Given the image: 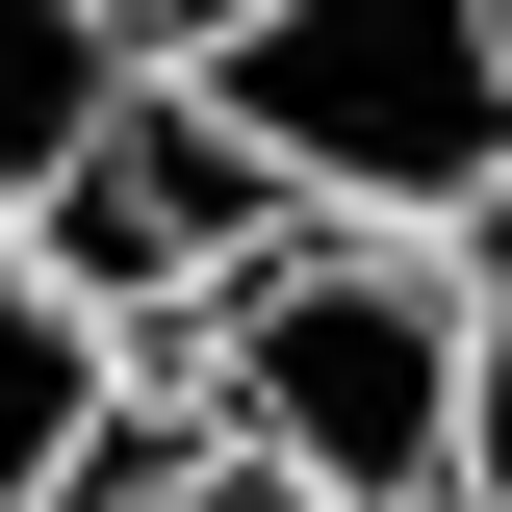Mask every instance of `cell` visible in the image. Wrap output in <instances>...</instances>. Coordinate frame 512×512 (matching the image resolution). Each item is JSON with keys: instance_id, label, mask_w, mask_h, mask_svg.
<instances>
[{"instance_id": "obj_1", "label": "cell", "mask_w": 512, "mask_h": 512, "mask_svg": "<svg viewBox=\"0 0 512 512\" xmlns=\"http://www.w3.org/2000/svg\"><path fill=\"white\" fill-rule=\"evenodd\" d=\"M205 461H256L282 512H461V256L436 231H256L180 308Z\"/></svg>"}, {"instance_id": "obj_2", "label": "cell", "mask_w": 512, "mask_h": 512, "mask_svg": "<svg viewBox=\"0 0 512 512\" xmlns=\"http://www.w3.org/2000/svg\"><path fill=\"white\" fill-rule=\"evenodd\" d=\"M154 52L308 231H436L461 256L512 205V0H205Z\"/></svg>"}, {"instance_id": "obj_3", "label": "cell", "mask_w": 512, "mask_h": 512, "mask_svg": "<svg viewBox=\"0 0 512 512\" xmlns=\"http://www.w3.org/2000/svg\"><path fill=\"white\" fill-rule=\"evenodd\" d=\"M256 231H308V205H282V180L231 154V128L180 103V52L128 77V103H103V128L52 154V205H26V256H52V308H103V333H180V308L231 282Z\"/></svg>"}, {"instance_id": "obj_4", "label": "cell", "mask_w": 512, "mask_h": 512, "mask_svg": "<svg viewBox=\"0 0 512 512\" xmlns=\"http://www.w3.org/2000/svg\"><path fill=\"white\" fill-rule=\"evenodd\" d=\"M103 461H128V333L52 308V256L0 231V512H77Z\"/></svg>"}, {"instance_id": "obj_5", "label": "cell", "mask_w": 512, "mask_h": 512, "mask_svg": "<svg viewBox=\"0 0 512 512\" xmlns=\"http://www.w3.org/2000/svg\"><path fill=\"white\" fill-rule=\"evenodd\" d=\"M128 77H154V26H128V0H0V231L52 205V154L128 103Z\"/></svg>"}, {"instance_id": "obj_6", "label": "cell", "mask_w": 512, "mask_h": 512, "mask_svg": "<svg viewBox=\"0 0 512 512\" xmlns=\"http://www.w3.org/2000/svg\"><path fill=\"white\" fill-rule=\"evenodd\" d=\"M128 512H282V487H256V461H205V436H180V461H128Z\"/></svg>"}, {"instance_id": "obj_7", "label": "cell", "mask_w": 512, "mask_h": 512, "mask_svg": "<svg viewBox=\"0 0 512 512\" xmlns=\"http://www.w3.org/2000/svg\"><path fill=\"white\" fill-rule=\"evenodd\" d=\"M128 26H205V0H128Z\"/></svg>"}]
</instances>
